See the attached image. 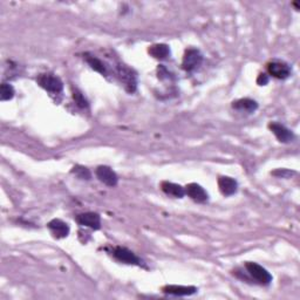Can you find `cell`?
Returning a JSON list of instances; mask_svg holds the SVG:
<instances>
[{
	"mask_svg": "<svg viewBox=\"0 0 300 300\" xmlns=\"http://www.w3.org/2000/svg\"><path fill=\"white\" fill-rule=\"evenodd\" d=\"M86 61H87V63L89 64V66H91L94 71L99 72V73H101L103 75L107 74L105 64H103L100 59L92 57V55H86Z\"/></svg>",
	"mask_w": 300,
	"mask_h": 300,
	"instance_id": "cell-17",
	"label": "cell"
},
{
	"mask_svg": "<svg viewBox=\"0 0 300 300\" xmlns=\"http://www.w3.org/2000/svg\"><path fill=\"white\" fill-rule=\"evenodd\" d=\"M149 53L156 59H165L170 55V48L164 44L153 45V46L149 48Z\"/></svg>",
	"mask_w": 300,
	"mask_h": 300,
	"instance_id": "cell-16",
	"label": "cell"
},
{
	"mask_svg": "<svg viewBox=\"0 0 300 300\" xmlns=\"http://www.w3.org/2000/svg\"><path fill=\"white\" fill-rule=\"evenodd\" d=\"M268 74L277 79H287L291 75V67L287 64L281 63V61H272L267 65Z\"/></svg>",
	"mask_w": 300,
	"mask_h": 300,
	"instance_id": "cell-6",
	"label": "cell"
},
{
	"mask_svg": "<svg viewBox=\"0 0 300 300\" xmlns=\"http://www.w3.org/2000/svg\"><path fill=\"white\" fill-rule=\"evenodd\" d=\"M257 84L259 86H265L268 84V77L266 74H259V77L257 79Z\"/></svg>",
	"mask_w": 300,
	"mask_h": 300,
	"instance_id": "cell-22",
	"label": "cell"
},
{
	"mask_svg": "<svg viewBox=\"0 0 300 300\" xmlns=\"http://www.w3.org/2000/svg\"><path fill=\"white\" fill-rule=\"evenodd\" d=\"M74 99H75V101H77V103L80 107H82V108H85V107H87L88 106V103H87V101H86V99H85V96L81 94V93H79V92H75L74 93Z\"/></svg>",
	"mask_w": 300,
	"mask_h": 300,
	"instance_id": "cell-20",
	"label": "cell"
},
{
	"mask_svg": "<svg viewBox=\"0 0 300 300\" xmlns=\"http://www.w3.org/2000/svg\"><path fill=\"white\" fill-rule=\"evenodd\" d=\"M161 189L165 194L176 198H182L185 195V189L181 185L171 183V182H162Z\"/></svg>",
	"mask_w": 300,
	"mask_h": 300,
	"instance_id": "cell-14",
	"label": "cell"
},
{
	"mask_svg": "<svg viewBox=\"0 0 300 300\" xmlns=\"http://www.w3.org/2000/svg\"><path fill=\"white\" fill-rule=\"evenodd\" d=\"M185 189V194L190 197L192 201L198 202V203H204L208 201L209 196L208 192L204 190V188H202L199 184L196 183H190L188 184Z\"/></svg>",
	"mask_w": 300,
	"mask_h": 300,
	"instance_id": "cell-9",
	"label": "cell"
},
{
	"mask_svg": "<svg viewBox=\"0 0 300 300\" xmlns=\"http://www.w3.org/2000/svg\"><path fill=\"white\" fill-rule=\"evenodd\" d=\"M117 74H119L120 80H121L127 91L129 93L135 92L136 85H137V78H136V74L134 73L130 68L126 66H120Z\"/></svg>",
	"mask_w": 300,
	"mask_h": 300,
	"instance_id": "cell-4",
	"label": "cell"
},
{
	"mask_svg": "<svg viewBox=\"0 0 300 300\" xmlns=\"http://www.w3.org/2000/svg\"><path fill=\"white\" fill-rule=\"evenodd\" d=\"M96 176H98V178L102 183L108 185V187H115L117 184V181H119L115 172L109 167H106V165H101V167L96 169Z\"/></svg>",
	"mask_w": 300,
	"mask_h": 300,
	"instance_id": "cell-8",
	"label": "cell"
},
{
	"mask_svg": "<svg viewBox=\"0 0 300 300\" xmlns=\"http://www.w3.org/2000/svg\"><path fill=\"white\" fill-rule=\"evenodd\" d=\"M203 63V55L201 52L196 48H189L185 52L183 61H182V67L187 72H194L201 66Z\"/></svg>",
	"mask_w": 300,
	"mask_h": 300,
	"instance_id": "cell-2",
	"label": "cell"
},
{
	"mask_svg": "<svg viewBox=\"0 0 300 300\" xmlns=\"http://www.w3.org/2000/svg\"><path fill=\"white\" fill-rule=\"evenodd\" d=\"M113 256L116 258L117 260L122 261L125 264H129V265H141V259L136 256L135 253L132 252V251L126 249V247L122 246H117L114 249L113 251Z\"/></svg>",
	"mask_w": 300,
	"mask_h": 300,
	"instance_id": "cell-5",
	"label": "cell"
},
{
	"mask_svg": "<svg viewBox=\"0 0 300 300\" xmlns=\"http://www.w3.org/2000/svg\"><path fill=\"white\" fill-rule=\"evenodd\" d=\"M47 226L55 238H65L70 234V226L61 219L51 220Z\"/></svg>",
	"mask_w": 300,
	"mask_h": 300,
	"instance_id": "cell-10",
	"label": "cell"
},
{
	"mask_svg": "<svg viewBox=\"0 0 300 300\" xmlns=\"http://www.w3.org/2000/svg\"><path fill=\"white\" fill-rule=\"evenodd\" d=\"M15 96V88L10 84H3L0 87V100L2 101H9Z\"/></svg>",
	"mask_w": 300,
	"mask_h": 300,
	"instance_id": "cell-18",
	"label": "cell"
},
{
	"mask_svg": "<svg viewBox=\"0 0 300 300\" xmlns=\"http://www.w3.org/2000/svg\"><path fill=\"white\" fill-rule=\"evenodd\" d=\"M233 108H236L238 110H244V112L247 113H253L254 110L258 108V105L256 101L251 99H240L237 100L232 103Z\"/></svg>",
	"mask_w": 300,
	"mask_h": 300,
	"instance_id": "cell-15",
	"label": "cell"
},
{
	"mask_svg": "<svg viewBox=\"0 0 300 300\" xmlns=\"http://www.w3.org/2000/svg\"><path fill=\"white\" fill-rule=\"evenodd\" d=\"M218 188L224 196H231L236 194L238 189V183L236 179L222 176L218 178Z\"/></svg>",
	"mask_w": 300,
	"mask_h": 300,
	"instance_id": "cell-12",
	"label": "cell"
},
{
	"mask_svg": "<svg viewBox=\"0 0 300 300\" xmlns=\"http://www.w3.org/2000/svg\"><path fill=\"white\" fill-rule=\"evenodd\" d=\"M270 129L272 130V133L274 134L275 137L280 141L282 143H288L292 142L293 139H294V135L291 130H288L285 126L279 125V123H271L270 125Z\"/></svg>",
	"mask_w": 300,
	"mask_h": 300,
	"instance_id": "cell-11",
	"label": "cell"
},
{
	"mask_svg": "<svg viewBox=\"0 0 300 300\" xmlns=\"http://www.w3.org/2000/svg\"><path fill=\"white\" fill-rule=\"evenodd\" d=\"M163 292L167 293V294H172V295H191L196 293L197 288L194 287V286H182V285H167L164 286Z\"/></svg>",
	"mask_w": 300,
	"mask_h": 300,
	"instance_id": "cell-13",
	"label": "cell"
},
{
	"mask_svg": "<svg viewBox=\"0 0 300 300\" xmlns=\"http://www.w3.org/2000/svg\"><path fill=\"white\" fill-rule=\"evenodd\" d=\"M38 84L43 87L45 91L53 95L61 94L64 91V84L61 79L54 74H41L38 78Z\"/></svg>",
	"mask_w": 300,
	"mask_h": 300,
	"instance_id": "cell-1",
	"label": "cell"
},
{
	"mask_svg": "<svg viewBox=\"0 0 300 300\" xmlns=\"http://www.w3.org/2000/svg\"><path fill=\"white\" fill-rule=\"evenodd\" d=\"M274 176H278V177H282V178H287L288 176H291L292 174H294V172L286 170V169H278V170H275L272 172Z\"/></svg>",
	"mask_w": 300,
	"mask_h": 300,
	"instance_id": "cell-21",
	"label": "cell"
},
{
	"mask_svg": "<svg viewBox=\"0 0 300 300\" xmlns=\"http://www.w3.org/2000/svg\"><path fill=\"white\" fill-rule=\"evenodd\" d=\"M72 172L79 177L80 179H91V171H89V169H87L86 167H81V165H75L73 168V170Z\"/></svg>",
	"mask_w": 300,
	"mask_h": 300,
	"instance_id": "cell-19",
	"label": "cell"
},
{
	"mask_svg": "<svg viewBox=\"0 0 300 300\" xmlns=\"http://www.w3.org/2000/svg\"><path fill=\"white\" fill-rule=\"evenodd\" d=\"M245 267L251 277H252L257 282H259V284L267 285L272 281V275L268 273L266 268L260 266L259 264L252 263V261H247L245 264Z\"/></svg>",
	"mask_w": 300,
	"mask_h": 300,
	"instance_id": "cell-3",
	"label": "cell"
},
{
	"mask_svg": "<svg viewBox=\"0 0 300 300\" xmlns=\"http://www.w3.org/2000/svg\"><path fill=\"white\" fill-rule=\"evenodd\" d=\"M77 222L82 226L91 227L93 230H99L101 227V218L95 212H85L77 216Z\"/></svg>",
	"mask_w": 300,
	"mask_h": 300,
	"instance_id": "cell-7",
	"label": "cell"
}]
</instances>
